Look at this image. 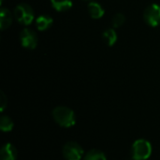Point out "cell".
Wrapping results in <instances>:
<instances>
[{"label": "cell", "mask_w": 160, "mask_h": 160, "mask_svg": "<svg viewBox=\"0 0 160 160\" xmlns=\"http://www.w3.org/2000/svg\"><path fill=\"white\" fill-rule=\"evenodd\" d=\"M88 10H89L90 16L93 19H100L104 15V9L102 6L97 2H91L88 5Z\"/></svg>", "instance_id": "cell-10"}, {"label": "cell", "mask_w": 160, "mask_h": 160, "mask_svg": "<svg viewBox=\"0 0 160 160\" xmlns=\"http://www.w3.org/2000/svg\"><path fill=\"white\" fill-rule=\"evenodd\" d=\"M52 117L54 121L63 128H71L76 123V116L74 112L68 107L58 106L52 111Z\"/></svg>", "instance_id": "cell-1"}, {"label": "cell", "mask_w": 160, "mask_h": 160, "mask_svg": "<svg viewBox=\"0 0 160 160\" xmlns=\"http://www.w3.org/2000/svg\"><path fill=\"white\" fill-rule=\"evenodd\" d=\"M0 101H1V112H3L5 107H6V105H7V98H6V96H5V94L3 92H1Z\"/></svg>", "instance_id": "cell-16"}, {"label": "cell", "mask_w": 160, "mask_h": 160, "mask_svg": "<svg viewBox=\"0 0 160 160\" xmlns=\"http://www.w3.org/2000/svg\"><path fill=\"white\" fill-rule=\"evenodd\" d=\"M63 156L66 160H81L83 156V150L79 143L68 142L63 147Z\"/></svg>", "instance_id": "cell-4"}, {"label": "cell", "mask_w": 160, "mask_h": 160, "mask_svg": "<svg viewBox=\"0 0 160 160\" xmlns=\"http://www.w3.org/2000/svg\"><path fill=\"white\" fill-rule=\"evenodd\" d=\"M14 15L16 20L20 23L24 25L30 24L35 18V13L33 8H31V6L25 3H21L15 8Z\"/></svg>", "instance_id": "cell-3"}, {"label": "cell", "mask_w": 160, "mask_h": 160, "mask_svg": "<svg viewBox=\"0 0 160 160\" xmlns=\"http://www.w3.org/2000/svg\"><path fill=\"white\" fill-rule=\"evenodd\" d=\"M0 157H1V160L17 159V150L15 146L11 143H6L1 148Z\"/></svg>", "instance_id": "cell-7"}, {"label": "cell", "mask_w": 160, "mask_h": 160, "mask_svg": "<svg viewBox=\"0 0 160 160\" xmlns=\"http://www.w3.org/2000/svg\"><path fill=\"white\" fill-rule=\"evenodd\" d=\"M132 160H135V159H133V158H132Z\"/></svg>", "instance_id": "cell-17"}, {"label": "cell", "mask_w": 160, "mask_h": 160, "mask_svg": "<svg viewBox=\"0 0 160 160\" xmlns=\"http://www.w3.org/2000/svg\"><path fill=\"white\" fill-rule=\"evenodd\" d=\"M20 41L22 47L28 50H34L38 44V37L34 31L25 28L20 33Z\"/></svg>", "instance_id": "cell-6"}, {"label": "cell", "mask_w": 160, "mask_h": 160, "mask_svg": "<svg viewBox=\"0 0 160 160\" xmlns=\"http://www.w3.org/2000/svg\"><path fill=\"white\" fill-rule=\"evenodd\" d=\"M131 153H132L133 159H147L150 158V156L152 154V145L148 141H146L144 139L137 140L132 145Z\"/></svg>", "instance_id": "cell-2"}, {"label": "cell", "mask_w": 160, "mask_h": 160, "mask_svg": "<svg viewBox=\"0 0 160 160\" xmlns=\"http://www.w3.org/2000/svg\"><path fill=\"white\" fill-rule=\"evenodd\" d=\"M12 23V15L7 8H2L0 11V28L5 30L8 28Z\"/></svg>", "instance_id": "cell-8"}, {"label": "cell", "mask_w": 160, "mask_h": 160, "mask_svg": "<svg viewBox=\"0 0 160 160\" xmlns=\"http://www.w3.org/2000/svg\"><path fill=\"white\" fill-rule=\"evenodd\" d=\"M52 8L59 12H64L71 8L72 2L71 0H51Z\"/></svg>", "instance_id": "cell-11"}, {"label": "cell", "mask_w": 160, "mask_h": 160, "mask_svg": "<svg viewBox=\"0 0 160 160\" xmlns=\"http://www.w3.org/2000/svg\"><path fill=\"white\" fill-rule=\"evenodd\" d=\"M14 127L13 121L7 115H3L0 118V128L3 132H9Z\"/></svg>", "instance_id": "cell-14"}, {"label": "cell", "mask_w": 160, "mask_h": 160, "mask_svg": "<svg viewBox=\"0 0 160 160\" xmlns=\"http://www.w3.org/2000/svg\"><path fill=\"white\" fill-rule=\"evenodd\" d=\"M143 18L145 22L152 26L156 27L160 24V7L157 4H152L147 7L143 13Z\"/></svg>", "instance_id": "cell-5"}, {"label": "cell", "mask_w": 160, "mask_h": 160, "mask_svg": "<svg viewBox=\"0 0 160 160\" xmlns=\"http://www.w3.org/2000/svg\"><path fill=\"white\" fill-rule=\"evenodd\" d=\"M125 21H126L125 15L122 14V13H117V14H115V15L113 16V18H112V25H113L115 28L120 27V26H122V25L124 24Z\"/></svg>", "instance_id": "cell-15"}, {"label": "cell", "mask_w": 160, "mask_h": 160, "mask_svg": "<svg viewBox=\"0 0 160 160\" xmlns=\"http://www.w3.org/2000/svg\"><path fill=\"white\" fill-rule=\"evenodd\" d=\"M83 160H107V158L100 150L93 149L84 156Z\"/></svg>", "instance_id": "cell-13"}, {"label": "cell", "mask_w": 160, "mask_h": 160, "mask_svg": "<svg viewBox=\"0 0 160 160\" xmlns=\"http://www.w3.org/2000/svg\"><path fill=\"white\" fill-rule=\"evenodd\" d=\"M53 22V20L49 15H40L36 20V25L39 31H45L49 29Z\"/></svg>", "instance_id": "cell-9"}, {"label": "cell", "mask_w": 160, "mask_h": 160, "mask_svg": "<svg viewBox=\"0 0 160 160\" xmlns=\"http://www.w3.org/2000/svg\"><path fill=\"white\" fill-rule=\"evenodd\" d=\"M103 39L104 41L109 45V46H113L115 44V42L117 41V33L115 32V30L109 28L107 30H105L103 32Z\"/></svg>", "instance_id": "cell-12"}]
</instances>
